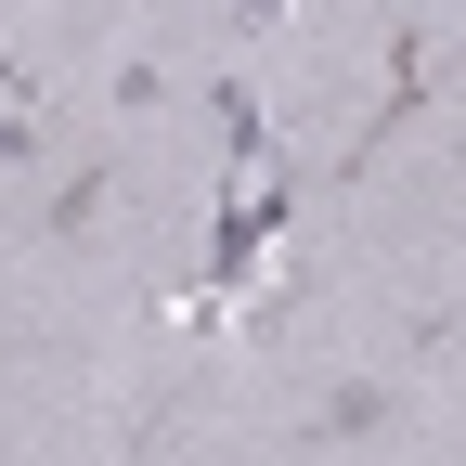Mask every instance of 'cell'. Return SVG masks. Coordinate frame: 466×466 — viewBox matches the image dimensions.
I'll use <instances>...</instances> for the list:
<instances>
[{"instance_id":"cell-1","label":"cell","mask_w":466,"mask_h":466,"mask_svg":"<svg viewBox=\"0 0 466 466\" xmlns=\"http://www.w3.org/2000/svg\"><path fill=\"white\" fill-rule=\"evenodd\" d=\"M14 143H26V78L0 66V156H14Z\"/></svg>"}]
</instances>
